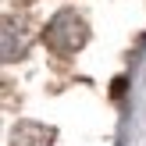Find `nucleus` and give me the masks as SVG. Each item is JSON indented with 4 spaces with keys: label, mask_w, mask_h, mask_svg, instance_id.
<instances>
[{
    "label": "nucleus",
    "mask_w": 146,
    "mask_h": 146,
    "mask_svg": "<svg viewBox=\"0 0 146 146\" xmlns=\"http://www.w3.org/2000/svg\"><path fill=\"white\" fill-rule=\"evenodd\" d=\"M29 50V25L25 18H14V14H7L4 18V61H18V57H25Z\"/></svg>",
    "instance_id": "f03ea898"
},
{
    "label": "nucleus",
    "mask_w": 146,
    "mask_h": 146,
    "mask_svg": "<svg viewBox=\"0 0 146 146\" xmlns=\"http://www.w3.org/2000/svg\"><path fill=\"white\" fill-rule=\"evenodd\" d=\"M50 143H54V128L39 121H18L11 132V146H50Z\"/></svg>",
    "instance_id": "7ed1b4c3"
},
{
    "label": "nucleus",
    "mask_w": 146,
    "mask_h": 146,
    "mask_svg": "<svg viewBox=\"0 0 146 146\" xmlns=\"http://www.w3.org/2000/svg\"><path fill=\"white\" fill-rule=\"evenodd\" d=\"M86 39H89V25H86V18L78 11H71V7H64V11H57L54 18L46 21V29H43V43H46L54 54H75V50L86 46Z\"/></svg>",
    "instance_id": "f257e3e1"
}]
</instances>
